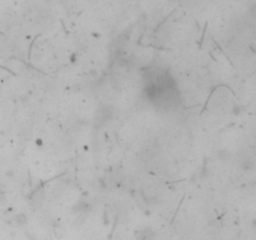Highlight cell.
Here are the masks:
<instances>
[{
  "label": "cell",
  "mask_w": 256,
  "mask_h": 240,
  "mask_svg": "<svg viewBox=\"0 0 256 240\" xmlns=\"http://www.w3.org/2000/svg\"><path fill=\"white\" fill-rule=\"evenodd\" d=\"M245 170H251L252 168H254V164L251 163V162H249V160H245V162L243 163V165H241Z\"/></svg>",
  "instance_id": "obj_1"
}]
</instances>
